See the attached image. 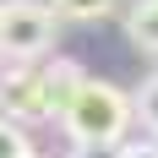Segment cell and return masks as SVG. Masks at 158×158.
Instances as JSON below:
<instances>
[{"label": "cell", "mask_w": 158, "mask_h": 158, "mask_svg": "<svg viewBox=\"0 0 158 158\" xmlns=\"http://www.w3.org/2000/svg\"><path fill=\"white\" fill-rule=\"evenodd\" d=\"M131 109H136V104H131L120 87L82 77V87L71 93V104L60 109V120H65V131H71L77 147H114L126 136V126H131Z\"/></svg>", "instance_id": "cell-1"}, {"label": "cell", "mask_w": 158, "mask_h": 158, "mask_svg": "<svg viewBox=\"0 0 158 158\" xmlns=\"http://www.w3.org/2000/svg\"><path fill=\"white\" fill-rule=\"evenodd\" d=\"M55 6H38V0H16L0 11V55L11 60H33L55 44Z\"/></svg>", "instance_id": "cell-2"}, {"label": "cell", "mask_w": 158, "mask_h": 158, "mask_svg": "<svg viewBox=\"0 0 158 158\" xmlns=\"http://www.w3.org/2000/svg\"><path fill=\"white\" fill-rule=\"evenodd\" d=\"M0 104H6V114H16V120H49V114H55L49 71L44 65H38V71H11V77L0 82Z\"/></svg>", "instance_id": "cell-3"}, {"label": "cell", "mask_w": 158, "mask_h": 158, "mask_svg": "<svg viewBox=\"0 0 158 158\" xmlns=\"http://www.w3.org/2000/svg\"><path fill=\"white\" fill-rule=\"evenodd\" d=\"M126 33H131V44H136V49L158 55V0H142V6H131Z\"/></svg>", "instance_id": "cell-4"}, {"label": "cell", "mask_w": 158, "mask_h": 158, "mask_svg": "<svg viewBox=\"0 0 158 158\" xmlns=\"http://www.w3.org/2000/svg\"><path fill=\"white\" fill-rule=\"evenodd\" d=\"M60 16H77V22H93V16H104V11H114V0H49Z\"/></svg>", "instance_id": "cell-5"}, {"label": "cell", "mask_w": 158, "mask_h": 158, "mask_svg": "<svg viewBox=\"0 0 158 158\" xmlns=\"http://www.w3.org/2000/svg\"><path fill=\"white\" fill-rule=\"evenodd\" d=\"M0 158H33L27 131H22V126H11V120H0Z\"/></svg>", "instance_id": "cell-6"}, {"label": "cell", "mask_w": 158, "mask_h": 158, "mask_svg": "<svg viewBox=\"0 0 158 158\" xmlns=\"http://www.w3.org/2000/svg\"><path fill=\"white\" fill-rule=\"evenodd\" d=\"M136 114H142L147 126H153V131H158V77H153V82H147L142 93H136Z\"/></svg>", "instance_id": "cell-7"}, {"label": "cell", "mask_w": 158, "mask_h": 158, "mask_svg": "<svg viewBox=\"0 0 158 158\" xmlns=\"http://www.w3.org/2000/svg\"><path fill=\"white\" fill-rule=\"evenodd\" d=\"M77 158H126V147H77Z\"/></svg>", "instance_id": "cell-8"}, {"label": "cell", "mask_w": 158, "mask_h": 158, "mask_svg": "<svg viewBox=\"0 0 158 158\" xmlns=\"http://www.w3.org/2000/svg\"><path fill=\"white\" fill-rule=\"evenodd\" d=\"M126 158H158V147H126Z\"/></svg>", "instance_id": "cell-9"}, {"label": "cell", "mask_w": 158, "mask_h": 158, "mask_svg": "<svg viewBox=\"0 0 158 158\" xmlns=\"http://www.w3.org/2000/svg\"><path fill=\"white\" fill-rule=\"evenodd\" d=\"M6 6H16V0H0V11H6Z\"/></svg>", "instance_id": "cell-10"}]
</instances>
